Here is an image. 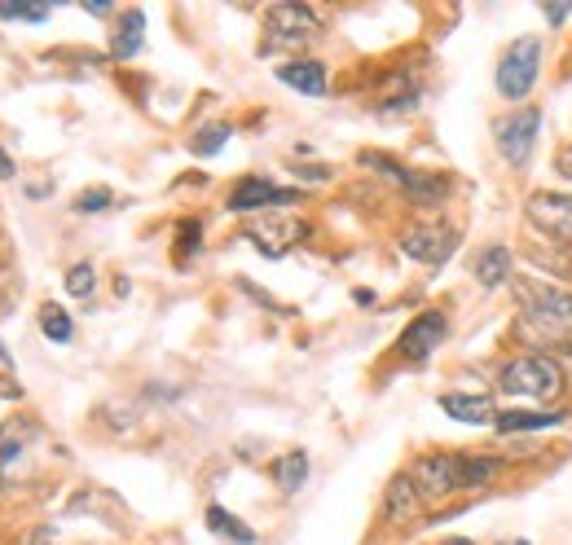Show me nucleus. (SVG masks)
<instances>
[{"label": "nucleus", "instance_id": "f03ea898", "mask_svg": "<svg viewBox=\"0 0 572 545\" xmlns=\"http://www.w3.org/2000/svg\"><path fill=\"white\" fill-rule=\"evenodd\" d=\"M502 471V458H471V453H436V458H423L414 462V484L418 493L427 497H445V493H458V488H480L489 484L493 475Z\"/></svg>", "mask_w": 572, "mask_h": 545}, {"label": "nucleus", "instance_id": "4be33fe9", "mask_svg": "<svg viewBox=\"0 0 572 545\" xmlns=\"http://www.w3.org/2000/svg\"><path fill=\"white\" fill-rule=\"evenodd\" d=\"M40 330H44V339H53V343H71V335H75L71 317H66L58 304H44L40 308Z\"/></svg>", "mask_w": 572, "mask_h": 545}, {"label": "nucleus", "instance_id": "9d476101", "mask_svg": "<svg viewBox=\"0 0 572 545\" xmlns=\"http://www.w3.org/2000/svg\"><path fill=\"white\" fill-rule=\"evenodd\" d=\"M449 335V321L445 313H423V317H414L410 321V330L401 335V343H396V352H401L405 361H427L432 352L445 343Z\"/></svg>", "mask_w": 572, "mask_h": 545}, {"label": "nucleus", "instance_id": "2f4dec72", "mask_svg": "<svg viewBox=\"0 0 572 545\" xmlns=\"http://www.w3.org/2000/svg\"><path fill=\"white\" fill-rule=\"evenodd\" d=\"M559 176H568L572 181V150H559Z\"/></svg>", "mask_w": 572, "mask_h": 545}, {"label": "nucleus", "instance_id": "a878e982", "mask_svg": "<svg viewBox=\"0 0 572 545\" xmlns=\"http://www.w3.org/2000/svg\"><path fill=\"white\" fill-rule=\"evenodd\" d=\"M106 207H110L106 189H84V194L75 198V211H80V216H88V211H106Z\"/></svg>", "mask_w": 572, "mask_h": 545}, {"label": "nucleus", "instance_id": "cd10ccee", "mask_svg": "<svg viewBox=\"0 0 572 545\" xmlns=\"http://www.w3.org/2000/svg\"><path fill=\"white\" fill-rule=\"evenodd\" d=\"M27 545H62V541H58V528H36Z\"/></svg>", "mask_w": 572, "mask_h": 545}, {"label": "nucleus", "instance_id": "5701e85b", "mask_svg": "<svg viewBox=\"0 0 572 545\" xmlns=\"http://www.w3.org/2000/svg\"><path fill=\"white\" fill-rule=\"evenodd\" d=\"M0 18H5V22H14V18L44 22V18H49V5H36V0H5V5H0Z\"/></svg>", "mask_w": 572, "mask_h": 545}, {"label": "nucleus", "instance_id": "6e6552de", "mask_svg": "<svg viewBox=\"0 0 572 545\" xmlns=\"http://www.w3.org/2000/svg\"><path fill=\"white\" fill-rule=\"evenodd\" d=\"M537 128H542V110H515V115H506L493 124V137H498V150L506 163H528V154H533V141H537Z\"/></svg>", "mask_w": 572, "mask_h": 545}, {"label": "nucleus", "instance_id": "2eb2a0df", "mask_svg": "<svg viewBox=\"0 0 572 545\" xmlns=\"http://www.w3.org/2000/svg\"><path fill=\"white\" fill-rule=\"evenodd\" d=\"M278 80L286 88H295V93H304V97H326V88H330L322 62H286L278 71Z\"/></svg>", "mask_w": 572, "mask_h": 545}, {"label": "nucleus", "instance_id": "ddd939ff", "mask_svg": "<svg viewBox=\"0 0 572 545\" xmlns=\"http://www.w3.org/2000/svg\"><path fill=\"white\" fill-rule=\"evenodd\" d=\"M440 409L458 422H471V427H484V422H498V409H493V396L480 392H454V396H440Z\"/></svg>", "mask_w": 572, "mask_h": 545}, {"label": "nucleus", "instance_id": "1a4fd4ad", "mask_svg": "<svg viewBox=\"0 0 572 545\" xmlns=\"http://www.w3.org/2000/svg\"><path fill=\"white\" fill-rule=\"evenodd\" d=\"M528 216H533L537 229H546L550 238H559L564 247H572V198L568 194H550V189H542V194L528 198Z\"/></svg>", "mask_w": 572, "mask_h": 545}, {"label": "nucleus", "instance_id": "4468645a", "mask_svg": "<svg viewBox=\"0 0 572 545\" xmlns=\"http://www.w3.org/2000/svg\"><path fill=\"white\" fill-rule=\"evenodd\" d=\"M383 510H388L392 524H410V519L423 515V493H418L414 475H396L388 484V502H383Z\"/></svg>", "mask_w": 572, "mask_h": 545}, {"label": "nucleus", "instance_id": "a211bd4d", "mask_svg": "<svg viewBox=\"0 0 572 545\" xmlns=\"http://www.w3.org/2000/svg\"><path fill=\"white\" fill-rule=\"evenodd\" d=\"M207 528H212L216 537L234 541V545H256V532H251L247 524H242L238 515H229L225 506H207Z\"/></svg>", "mask_w": 572, "mask_h": 545}, {"label": "nucleus", "instance_id": "c85d7f7f", "mask_svg": "<svg viewBox=\"0 0 572 545\" xmlns=\"http://www.w3.org/2000/svg\"><path fill=\"white\" fill-rule=\"evenodd\" d=\"M572 14V0H559V5H546V18H550V27H555V22H564Z\"/></svg>", "mask_w": 572, "mask_h": 545}, {"label": "nucleus", "instance_id": "9b49d317", "mask_svg": "<svg viewBox=\"0 0 572 545\" xmlns=\"http://www.w3.org/2000/svg\"><path fill=\"white\" fill-rule=\"evenodd\" d=\"M295 189H278V185H269V181H260V176H247L234 194H229V211H269V207H291L295 203Z\"/></svg>", "mask_w": 572, "mask_h": 545}, {"label": "nucleus", "instance_id": "bb28decb", "mask_svg": "<svg viewBox=\"0 0 572 545\" xmlns=\"http://www.w3.org/2000/svg\"><path fill=\"white\" fill-rule=\"evenodd\" d=\"M198 238H203V225L185 220V225H181V238H176V251H181V255H194V251H198Z\"/></svg>", "mask_w": 572, "mask_h": 545}, {"label": "nucleus", "instance_id": "393cba45", "mask_svg": "<svg viewBox=\"0 0 572 545\" xmlns=\"http://www.w3.org/2000/svg\"><path fill=\"white\" fill-rule=\"evenodd\" d=\"M93 282H97L93 264H75V269L66 273V291H71L75 299H88V295H93Z\"/></svg>", "mask_w": 572, "mask_h": 545}, {"label": "nucleus", "instance_id": "0eeeda50", "mask_svg": "<svg viewBox=\"0 0 572 545\" xmlns=\"http://www.w3.org/2000/svg\"><path fill=\"white\" fill-rule=\"evenodd\" d=\"M251 242L260 247V255H269V260H278L295 247V242L304 238V220L300 216H282V211H260V216H247V225H242Z\"/></svg>", "mask_w": 572, "mask_h": 545}, {"label": "nucleus", "instance_id": "f8f14e48", "mask_svg": "<svg viewBox=\"0 0 572 545\" xmlns=\"http://www.w3.org/2000/svg\"><path fill=\"white\" fill-rule=\"evenodd\" d=\"M401 251L410 255V260H423V264H445L449 251H454V233H445L440 225H414L401 238Z\"/></svg>", "mask_w": 572, "mask_h": 545}, {"label": "nucleus", "instance_id": "423d86ee", "mask_svg": "<svg viewBox=\"0 0 572 545\" xmlns=\"http://www.w3.org/2000/svg\"><path fill=\"white\" fill-rule=\"evenodd\" d=\"M317 36V14L304 5H273L264 18V53L273 49H300Z\"/></svg>", "mask_w": 572, "mask_h": 545}, {"label": "nucleus", "instance_id": "6ab92c4d", "mask_svg": "<svg viewBox=\"0 0 572 545\" xmlns=\"http://www.w3.org/2000/svg\"><path fill=\"white\" fill-rule=\"evenodd\" d=\"M476 277H480V286H506V277H511V251H506V247L480 251Z\"/></svg>", "mask_w": 572, "mask_h": 545}, {"label": "nucleus", "instance_id": "72a5a7b5", "mask_svg": "<svg viewBox=\"0 0 572 545\" xmlns=\"http://www.w3.org/2000/svg\"><path fill=\"white\" fill-rule=\"evenodd\" d=\"M445 545H476V541H467V537H449Z\"/></svg>", "mask_w": 572, "mask_h": 545}, {"label": "nucleus", "instance_id": "39448f33", "mask_svg": "<svg viewBox=\"0 0 572 545\" xmlns=\"http://www.w3.org/2000/svg\"><path fill=\"white\" fill-rule=\"evenodd\" d=\"M537 75H542V44L533 36L515 40L511 49H506V58L498 62V93L506 102H524L528 93H533Z\"/></svg>", "mask_w": 572, "mask_h": 545}, {"label": "nucleus", "instance_id": "f3484780", "mask_svg": "<svg viewBox=\"0 0 572 545\" xmlns=\"http://www.w3.org/2000/svg\"><path fill=\"white\" fill-rule=\"evenodd\" d=\"M564 414H542V409H511V414H498V431L506 436H520V431H546V427H559Z\"/></svg>", "mask_w": 572, "mask_h": 545}, {"label": "nucleus", "instance_id": "20e7f679", "mask_svg": "<svg viewBox=\"0 0 572 545\" xmlns=\"http://www.w3.org/2000/svg\"><path fill=\"white\" fill-rule=\"evenodd\" d=\"M498 392L528 396V400H555L564 392V370L550 357H515L498 370Z\"/></svg>", "mask_w": 572, "mask_h": 545}, {"label": "nucleus", "instance_id": "dca6fc26", "mask_svg": "<svg viewBox=\"0 0 572 545\" xmlns=\"http://www.w3.org/2000/svg\"><path fill=\"white\" fill-rule=\"evenodd\" d=\"M141 36H146V14H141V9H128L124 22H119V31H115V44H110V53H115L119 62L137 58V53H141Z\"/></svg>", "mask_w": 572, "mask_h": 545}, {"label": "nucleus", "instance_id": "f257e3e1", "mask_svg": "<svg viewBox=\"0 0 572 545\" xmlns=\"http://www.w3.org/2000/svg\"><path fill=\"white\" fill-rule=\"evenodd\" d=\"M53 458V440L44 436L40 422L14 418L0 427V493H18L44 480Z\"/></svg>", "mask_w": 572, "mask_h": 545}, {"label": "nucleus", "instance_id": "b1692460", "mask_svg": "<svg viewBox=\"0 0 572 545\" xmlns=\"http://www.w3.org/2000/svg\"><path fill=\"white\" fill-rule=\"evenodd\" d=\"M229 141V124H207L194 132V154H216Z\"/></svg>", "mask_w": 572, "mask_h": 545}, {"label": "nucleus", "instance_id": "473e14b6", "mask_svg": "<svg viewBox=\"0 0 572 545\" xmlns=\"http://www.w3.org/2000/svg\"><path fill=\"white\" fill-rule=\"evenodd\" d=\"M0 181H14V159L9 154H0Z\"/></svg>", "mask_w": 572, "mask_h": 545}, {"label": "nucleus", "instance_id": "7c9ffc66", "mask_svg": "<svg viewBox=\"0 0 572 545\" xmlns=\"http://www.w3.org/2000/svg\"><path fill=\"white\" fill-rule=\"evenodd\" d=\"M84 9H88V14H93V18H106V14H110V0H88Z\"/></svg>", "mask_w": 572, "mask_h": 545}, {"label": "nucleus", "instance_id": "412c9836", "mask_svg": "<svg viewBox=\"0 0 572 545\" xmlns=\"http://www.w3.org/2000/svg\"><path fill=\"white\" fill-rule=\"evenodd\" d=\"M401 189L414 198V203H436V198H445V181H440V176H427V172H405Z\"/></svg>", "mask_w": 572, "mask_h": 545}, {"label": "nucleus", "instance_id": "7ed1b4c3", "mask_svg": "<svg viewBox=\"0 0 572 545\" xmlns=\"http://www.w3.org/2000/svg\"><path fill=\"white\" fill-rule=\"evenodd\" d=\"M515 299L524 313V335H546L550 343L572 335V291L524 277V282H515Z\"/></svg>", "mask_w": 572, "mask_h": 545}, {"label": "nucleus", "instance_id": "c756f323", "mask_svg": "<svg viewBox=\"0 0 572 545\" xmlns=\"http://www.w3.org/2000/svg\"><path fill=\"white\" fill-rule=\"evenodd\" d=\"M14 400H18V387L9 383V378H0V409H5V405H14Z\"/></svg>", "mask_w": 572, "mask_h": 545}, {"label": "nucleus", "instance_id": "f704fd0d", "mask_svg": "<svg viewBox=\"0 0 572 545\" xmlns=\"http://www.w3.org/2000/svg\"><path fill=\"white\" fill-rule=\"evenodd\" d=\"M502 545H528V541H502Z\"/></svg>", "mask_w": 572, "mask_h": 545}, {"label": "nucleus", "instance_id": "aec40b11", "mask_svg": "<svg viewBox=\"0 0 572 545\" xmlns=\"http://www.w3.org/2000/svg\"><path fill=\"white\" fill-rule=\"evenodd\" d=\"M273 480H278L282 493H295L308 480V453H286L282 462H273Z\"/></svg>", "mask_w": 572, "mask_h": 545}]
</instances>
